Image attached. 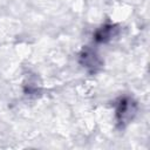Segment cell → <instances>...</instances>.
Returning a JSON list of instances; mask_svg holds the SVG:
<instances>
[{
  "instance_id": "obj_1",
  "label": "cell",
  "mask_w": 150,
  "mask_h": 150,
  "mask_svg": "<svg viewBox=\"0 0 150 150\" xmlns=\"http://www.w3.org/2000/svg\"><path fill=\"white\" fill-rule=\"evenodd\" d=\"M136 111H137V105L131 98L129 97L121 98L116 107V118L118 124L124 125L128 122H130L135 116Z\"/></svg>"
},
{
  "instance_id": "obj_2",
  "label": "cell",
  "mask_w": 150,
  "mask_h": 150,
  "mask_svg": "<svg viewBox=\"0 0 150 150\" xmlns=\"http://www.w3.org/2000/svg\"><path fill=\"white\" fill-rule=\"evenodd\" d=\"M80 63L82 64V67H84L90 74H95L97 73L103 63H102V60L97 56V54L91 50L90 48H84L81 54H80Z\"/></svg>"
},
{
  "instance_id": "obj_3",
  "label": "cell",
  "mask_w": 150,
  "mask_h": 150,
  "mask_svg": "<svg viewBox=\"0 0 150 150\" xmlns=\"http://www.w3.org/2000/svg\"><path fill=\"white\" fill-rule=\"evenodd\" d=\"M118 32L117 26L115 25H104L101 28H98L94 34V40L96 42H108L111 40Z\"/></svg>"
}]
</instances>
